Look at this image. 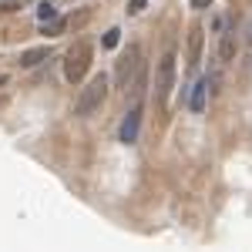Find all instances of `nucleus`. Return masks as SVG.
I'll use <instances>...</instances> for the list:
<instances>
[{
	"label": "nucleus",
	"mask_w": 252,
	"mask_h": 252,
	"mask_svg": "<svg viewBox=\"0 0 252 252\" xmlns=\"http://www.w3.org/2000/svg\"><path fill=\"white\" fill-rule=\"evenodd\" d=\"M108 84H111V81H108V74H94V78L81 88L78 101H74V115H81V118L94 115L97 108L104 104V97H108Z\"/></svg>",
	"instance_id": "1"
},
{
	"label": "nucleus",
	"mask_w": 252,
	"mask_h": 252,
	"mask_svg": "<svg viewBox=\"0 0 252 252\" xmlns=\"http://www.w3.org/2000/svg\"><path fill=\"white\" fill-rule=\"evenodd\" d=\"M91 67V44H74L64 58V81L67 84H78Z\"/></svg>",
	"instance_id": "2"
},
{
	"label": "nucleus",
	"mask_w": 252,
	"mask_h": 252,
	"mask_svg": "<svg viewBox=\"0 0 252 252\" xmlns=\"http://www.w3.org/2000/svg\"><path fill=\"white\" fill-rule=\"evenodd\" d=\"M175 88V51H165L158 61V74H155V101L165 108Z\"/></svg>",
	"instance_id": "3"
},
{
	"label": "nucleus",
	"mask_w": 252,
	"mask_h": 252,
	"mask_svg": "<svg viewBox=\"0 0 252 252\" xmlns=\"http://www.w3.org/2000/svg\"><path fill=\"white\" fill-rule=\"evenodd\" d=\"M138 58H141V51H138L135 44L121 54V61H118V67H115V84H118V88H125V91L131 88L135 74L141 71V61H138Z\"/></svg>",
	"instance_id": "4"
},
{
	"label": "nucleus",
	"mask_w": 252,
	"mask_h": 252,
	"mask_svg": "<svg viewBox=\"0 0 252 252\" xmlns=\"http://www.w3.org/2000/svg\"><path fill=\"white\" fill-rule=\"evenodd\" d=\"M138 128H141V111H138V108H131V111L125 115V121H121L118 138H121L125 145H135V141H138Z\"/></svg>",
	"instance_id": "5"
},
{
	"label": "nucleus",
	"mask_w": 252,
	"mask_h": 252,
	"mask_svg": "<svg viewBox=\"0 0 252 252\" xmlns=\"http://www.w3.org/2000/svg\"><path fill=\"white\" fill-rule=\"evenodd\" d=\"M235 51H239L235 31H225V34L219 37V61H222V64H232V61H235Z\"/></svg>",
	"instance_id": "6"
},
{
	"label": "nucleus",
	"mask_w": 252,
	"mask_h": 252,
	"mask_svg": "<svg viewBox=\"0 0 252 252\" xmlns=\"http://www.w3.org/2000/svg\"><path fill=\"white\" fill-rule=\"evenodd\" d=\"M202 34H205V31H202L198 24H195L192 34H189V71L198 67V58H202Z\"/></svg>",
	"instance_id": "7"
},
{
	"label": "nucleus",
	"mask_w": 252,
	"mask_h": 252,
	"mask_svg": "<svg viewBox=\"0 0 252 252\" xmlns=\"http://www.w3.org/2000/svg\"><path fill=\"white\" fill-rule=\"evenodd\" d=\"M209 88H212V81L209 78H202L198 84L192 88V101H189V108H192L195 115H202L205 111V97H209Z\"/></svg>",
	"instance_id": "8"
},
{
	"label": "nucleus",
	"mask_w": 252,
	"mask_h": 252,
	"mask_svg": "<svg viewBox=\"0 0 252 252\" xmlns=\"http://www.w3.org/2000/svg\"><path fill=\"white\" fill-rule=\"evenodd\" d=\"M47 54H51V47H31V51L20 54V67H34V64H40Z\"/></svg>",
	"instance_id": "9"
},
{
	"label": "nucleus",
	"mask_w": 252,
	"mask_h": 252,
	"mask_svg": "<svg viewBox=\"0 0 252 252\" xmlns=\"http://www.w3.org/2000/svg\"><path fill=\"white\" fill-rule=\"evenodd\" d=\"M37 20H40V24H51V20H58V7L44 0V3L37 7Z\"/></svg>",
	"instance_id": "10"
},
{
	"label": "nucleus",
	"mask_w": 252,
	"mask_h": 252,
	"mask_svg": "<svg viewBox=\"0 0 252 252\" xmlns=\"http://www.w3.org/2000/svg\"><path fill=\"white\" fill-rule=\"evenodd\" d=\"M118 40H121V31H118V27H111V31L104 34V47H118Z\"/></svg>",
	"instance_id": "11"
},
{
	"label": "nucleus",
	"mask_w": 252,
	"mask_h": 252,
	"mask_svg": "<svg viewBox=\"0 0 252 252\" xmlns=\"http://www.w3.org/2000/svg\"><path fill=\"white\" fill-rule=\"evenodd\" d=\"M141 10H145V0H131L128 3V14H141Z\"/></svg>",
	"instance_id": "12"
},
{
	"label": "nucleus",
	"mask_w": 252,
	"mask_h": 252,
	"mask_svg": "<svg viewBox=\"0 0 252 252\" xmlns=\"http://www.w3.org/2000/svg\"><path fill=\"white\" fill-rule=\"evenodd\" d=\"M209 3H212V0H192V7H195V10H202V7H209Z\"/></svg>",
	"instance_id": "13"
},
{
	"label": "nucleus",
	"mask_w": 252,
	"mask_h": 252,
	"mask_svg": "<svg viewBox=\"0 0 252 252\" xmlns=\"http://www.w3.org/2000/svg\"><path fill=\"white\" fill-rule=\"evenodd\" d=\"M3 81H7V78H3V74H0V84H3Z\"/></svg>",
	"instance_id": "14"
}]
</instances>
